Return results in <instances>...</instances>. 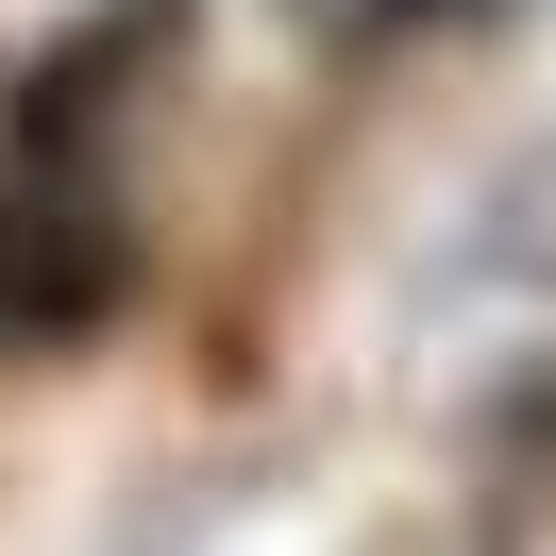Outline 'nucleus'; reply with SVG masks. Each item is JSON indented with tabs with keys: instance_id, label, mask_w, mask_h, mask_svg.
Returning a JSON list of instances; mask_svg holds the SVG:
<instances>
[{
	"instance_id": "obj_1",
	"label": "nucleus",
	"mask_w": 556,
	"mask_h": 556,
	"mask_svg": "<svg viewBox=\"0 0 556 556\" xmlns=\"http://www.w3.org/2000/svg\"><path fill=\"white\" fill-rule=\"evenodd\" d=\"M118 304V219L102 203H0V338H68Z\"/></svg>"
}]
</instances>
